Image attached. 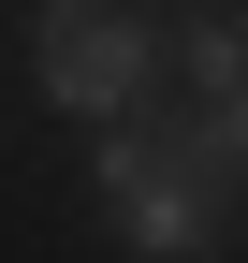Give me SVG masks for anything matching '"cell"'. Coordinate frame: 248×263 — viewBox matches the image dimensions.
<instances>
[{"label": "cell", "mask_w": 248, "mask_h": 263, "mask_svg": "<svg viewBox=\"0 0 248 263\" xmlns=\"http://www.w3.org/2000/svg\"><path fill=\"white\" fill-rule=\"evenodd\" d=\"M88 176H102V205H117V234H132L146 263H204V249H219V176H204V161L175 146V132H146V117H117Z\"/></svg>", "instance_id": "1"}, {"label": "cell", "mask_w": 248, "mask_h": 263, "mask_svg": "<svg viewBox=\"0 0 248 263\" xmlns=\"http://www.w3.org/2000/svg\"><path fill=\"white\" fill-rule=\"evenodd\" d=\"M175 88H190V103H175V146L219 190H248V29H190V44H175Z\"/></svg>", "instance_id": "3"}, {"label": "cell", "mask_w": 248, "mask_h": 263, "mask_svg": "<svg viewBox=\"0 0 248 263\" xmlns=\"http://www.w3.org/2000/svg\"><path fill=\"white\" fill-rule=\"evenodd\" d=\"M29 59H44V88H58V103H73V117H102V132L161 88V29H146V15H117V0H44Z\"/></svg>", "instance_id": "2"}]
</instances>
